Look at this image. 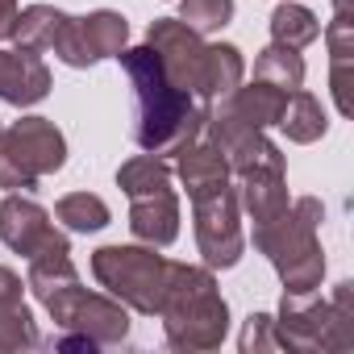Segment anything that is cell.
<instances>
[{
  "mask_svg": "<svg viewBox=\"0 0 354 354\" xmlns=\"http://www.w3.org/2000/svg\"><path fill=\"white\" fill-rule=\"evenodd\" d=\"M121 71L129 75V88H133V142L146 150V154H175L192 133L205 129V117H209V104H201L196 96H188L184 88H175L171 75L162 71L158 55L142 42V46H125L117 55Z\"/></svg>",
  "mask_w": 354,
  "mask_h": 354,
  "instance_id": "obj_1",
  "label": "cell"
},
{
  "mask_svg": "<svg viewBox=\"0 0 354 354\" xmlns=\"http://www.w3.org/2000/svg\"><path fill=\"white\" fill-rule=\"evenodd\" d=\"M26 288L38 296V304L63 333L84 337L92 350L121 346L129 337V308L109 292H88L71 263V250H46L30 259Z\"/></svg>",
  "mask_w": 354,
  "mask_h": 354,
  "instance_id": "obj_2",
  "label": "cell"
},
{
  "mask_svg": "<svg viewBox=\"0 0 354 354\" xmlns=\"http://www.w3.org/2000/svg\"><path fill=\"white\" fill-rule=\"evenodd\" d=\"M158 321L171 350L201 354L217 350L230 333V304L213 279V267L171 263V279L158 304Z\"/></svg>",
  "mask_w": 354,
  "mask_h": 354,
  "instance_id": "obj_3",
  "label": "cell"
},
{
  "mask_svg": "<svg viewBox=\"0 0 354 354\" xmlns=\"http://www.w3.org/2000/svg\"><path fill=\"white\" fill-rule=\"evenodd\" d=\"M321 201L317 196H300L292 201L275 221L254 230V250L271 259L283 292H317L325 279V250H321Z\"/></svg>",
  "mask_w": 354,
  "mask_h": 354,
  "instance_id": "obj_4",
  "label": "cell"
},
{
  "mask_svg": "<svg viewBox=\"0 0 354 354\" xmlns=\"http://www.w3.org/2000/svg\"><path fill=\"white\" fill-rule=\"evenodd\" d=\"M275 337L279 350L296 354H346L354 346V283L342 279L329 300L317 292H283L275 313Z\"/></svg>",
  "mask_w": 354,
  "mask_h": 354,
  "instance_id": "obj_5",
  "label": "cell"
},
{
  "mask_svg": "<svg viewBox=\"0 0 354 354\" xmlns=\"http://www.w3.org/2000/svg\"><path fill=\"white\" fill-rule=\"evenodd\" d=\"M67 138L50 117H21L0 129V188L5 192H34L46 175L63 171Z\"/></svg>",
  "mask_w": 354,
  "mask_h": 354,
  "instance_id": "obj_6",
  "label": "cell"
},
{
  "mask_svg": "<svg viewBox=\"0 0 354 354\" xmlns=\"http://www.w3.org/2000/svg\"><path fill=\"white\" fill-rule=\"evenodd\" d=\"M92 275L125 308L142 317H158V304L171 279V259L154 254V246L146 242L142 246H100L92 254Z\"/></svg>",
  "mask_w": 354,
  "mask_h": 354,
  "instance_id": "obj_7",
  "label": "cell"
},
{
  "mask_svg": "<svg viewBox=\"0 0 354 354\" xmlns=\"http://www.w3.org/2000/svg\"><path fill=\"white\" fill-rule=\"evenodd\" d=\"M192 230H196V250L205 259V267L213 271H230L242 263L246 254V234H242V205H238V188H217L209 196L192 201Z\"/></svg>",
  "mask_w": 354,
  "mask_h": 354,
  "instance_id": "obj_8",
  "label": "cell"
},
{
  "mask_svg": "<svg viewBox=\"0 0 354 354\" xmlns=\"http://www.w3.org/2000/svg\"><path fill=\"white\" fill-rule=\"evenodd\" d=\"M129 46V21L113 9H96L88 17H63L50 55H59V63L67 67H92L100 59H117Z\"/></svg>",
  "mask_w": 354,
  "mask_h": 354,
  "instance_id": "obj_9",
  "label": "cell"
},
{
  "mask_svg": "<svg viewBox=\"0 0 354 354\" xmlns=\"http://www.w3.org/2000/svg\"><path fill=\"white\" fill-rule=\"evenodd\" d=\"M0 242L21 259H38L46 250H71L59 221H50V213L21 192H9L0 201Z\"/></svg>",
  "mask_w": 354,
  "mask_h": 354,
  "instance_id": "obj_10",
  "label": "cell"
},
{
  "mask_svg": "<svg viewBox=\"0 0 354 354\" xmlns=\"http://www.w3.org/2000/svg\"><path fill=\"white\" fill-rule=\"evenodd\" d=\"M146 46L158 55V63H162V71L171 75L175 88H184L188 96H196L201 67H205V46H209L196 30H188L180 17H158L146 30Z\"/></svg>",
  "mask_w": 354,
  "mask_h": 354,
  "instance_id": "obj_11",
  "label": "cell"
},
{
  "mask_svg": "<svg viewBox=\"0 0 354 354\" xmlns=\"http://www.w3.org/2000/svg\"><path fill=\"white\" fill-rule=\"evenodd\" d=\"M205 121H209V117H205ZM171 158H175L171 171L180 175V184L188 188V201L209 196V192H217V188H225V184L234 180V175H230V162H225V150L209 138V129L192 133Z\"/></svg>",
  "mask_w": 354,
  "mask_h": 354,
  "instance_id": "obj_12",
  "label": "cell"
},
{
  "mask_svg": "<svg viewBox=\"0 0 354 354\" xmlns=\"http://www.w3.org/2000/svg\"><path fill=\"white\" fill-rule=\"evenodd\" d=\"M325 42H329V88L337 100L342 117H354V0H333V21L325 26Z\"/></svg>",
  "mask_w": 354,
  "mask_h": 354,
  "instance_id": "obj_13",
  "label": "cell"
},
{
  "mask_svg": "<svg viewBox=\"0 0 354 354\" xmlns=\"http://www.w3.org/2000/svg\"><path fill=\"white\" fill-rule=\"evenodd\" d=\"M50 96V67L34 50H0V100L13 109H30Z\"/></svg>",
  "mask_w": 354,
  "mask_h": 354,
  "instance_id": "obj_14",
  "label": "cell"
},
{
  "mask_svg": "<svg viewBox=\"0 0 354 354\" xmlns=\"http://www.w3.org/2000/svg\"><path fill=\"white\" fill-rule=\"evenodd\" d=\"M234 180H238V205L250 213L254 230L275 221L292 205V196H288V167H250V171L234 175Z\"/></svg>",
  "mask_w": 354,
  "mask_h": 354,
  "instance_id": "obj_15",
  "label": "cell"
},
{
  "mask_svg": "<svg viewBox=\"0 0 354 354\" xmlns=\"http://www.w3.org/2000/svg\"><path fill=\"white\" fill-rule=\"evenodd\" d=\"M283 100H288L283 88L254 80V84H238L234 92H225L213 113H221L225 121H238V125H246V129H267V125L279 121Z\"/></svg>",
  "mask_w": 354,
  "mask_h": 354,
  "instance_id": "obj_16",
  "label": "cell"
},
{
  "mask_svg": "<svg viewBox=\"0 0 354 354\" xmlns=\"http://www.w3.org/2000/svg\"><path fill=\"white\" fill-rule=\"evenodd\" d=\"M129 230L138 242L146 246H171L180 238V196L175 188L167 192H150V196H133L129 201Z\"/></svg>",
  "mask_w": 354,
  "mask_h": 354,
  "instance_id": "obj_17",
  "label": "cell"
},
{
  "mask_svg": "<svg viewBox=\"0 0 354 354\" xmlns=\"http://www.w3.org/2000/svg\"><path fill=\"white\" fill-rule=\"evenodd\" d=\"M246 80V59L234 42H209L205 46V67H201V84H196V100L213 104L225 92H234Z\"/></svg>",
  "mask_w": 354,
  "mask_h": 354,
  "instance_id": "obj_18",
  "label": "cell"
},
{
  "mask_svg": "<svg viewBox=\"0 0 354 354\" xmlns=\"http://www.w3.org/2000/svg\"><path fill=\"white\" fill-rule=\"evenodd\" d=\"M275 125L288 133V142H296V146H308V142L325 138V129H329V117H325V109H321V100H317L313 92L296 88V92H288V100H283V113H279V121H275Z\"/></svg>",
  "mask_w": 354,
  "mask_h": 354,
  "instance_id": "obj_19",
  "label": "cell"
},
{
  "mask_svg": "<svg viewBox=\"0 0 354 354\" xmlns=\"http://www.w3.org/2000/svg\"><path fill=\"white\" fill-rule=\"evenodd\" d=\"M171 180H175V171H171V162L158 158V154H133V158L121 162V171H117V188H121L129 201H133V196H150V192H167Z\"/></svg>",
  "mask_w": 354,
  "mask_h": 354,
  "instance_id": "obj_20",
  "label": "cell"
},
{
  "mask_svg": "<svg viewBox=\"0 0 354 354\" xmlns=\"http://www.w3.org/2000/svg\"><path fill=\"white\" fill-rule=\"evenodd\" d=\"M321 38V21L313 9L296 5V0H283V5H275L271 13V42L279 46H292V50H304Z\"/></svg>",
  "mask_w": 354,
  "mask_h": 354,
  "instance_id": "obj_21",
  "label": "cell"
},
{
  "mask_svg": "<svg viewBox=\"0 0 354 354\" xmlns=\"http://www.w3.org/2000/svg\"><path fill=\"white\" fill-rule=\"evenodd\" d=\"M63 17H67V13H63V9H55V5H30V9H21V13H17L13 42H17L21 50L46 55V50L55 46V34H59Z\"/></svg>",
  "mask_w": 354,
  "mask_h": 354,
  "instance_id": "obj_22",
  "label": "cell"
},
{
  "mask_svg": "<svg viewBox=\"0 0 354 354\" xmlns=\"http://www.w3.org/2000/svg\"><path fill=\"white\" fill-rule=\"evenodd\" d=\"M55 221L67 234H96V230H104L113 221V213H109V205L96 192H67L55 205Z\"/></svg>",
  "mask_w": 354,
  "mask_h": 354,
  "instance_id": "obj_23",
  "label": "cell"
},
{
  "mask_svg": "<svg viewBox=\"0 0 354 354\" xmlns=\"http://www.w3.org/2000/svg\"><path fill=\"white\" fill-rule=\"evenodd\" d=\"M254 80L275 84V88H283V92H296V88L304 84V59H300V50L271 42V46L259 50V59H254Z\"/></svg>",
  "mask_w": 354,
  "mask_h": 354,
  "instance_id": "obj_24",
  "label": "cell"
},
{
  "mask_svg": "<svg viewBox=\"0 0 354 354\" xmlns=\"http://www.w3.org/2000/svg\"><path fill=\"white\" fill-rule=\"evenodd\" d=\"M38 346H42V333H38V321L26 300L0 308V354H21V350H38Z\"/></svg>",
  "mask_w": 354,
  "mask_h": 354,
  "instance_id": "obj_25",
  "label": "cell"
},
{
  "mask_svg": "<svg viewBox=\"0 0 354 354\" xmlns=\"http://www.w3.org/2000/svg\"><path fill=\"white\" fill-rule=\"evenodd\" d=\"M180 21L209 38L234 21V0H180Z\"/></svg>",
  "mask_w": 354,
  "mask_h": 354,
  "instance_id": "obj_26",
  "label": "cell"
},
{
  "mask_svg": "<svg viewBox=\"0 0 354 354\" xmlns=\"http://www.w3.org/2000/svg\"><path fill=\"white\" fill-rule=\"evenodd\" d=\"M238 350H242V354H267V350H279L275 317H271V313H250V317H246V325H242Z\"/></svg>",
  "mask_w": 354,
  "mask_h": 354,
  "instance_id": "obj_27",
  "label": "cell"
},
{
  "mask_svg": "<svg viewBox=\"0 0 354 354\" xmlns=\"http://www.w3.org/2000/svg\"><path fill=\"white\" fill-rule=\"evenodd\" d=\"M21 292H26L21 275H17L13 267H0V308H9V304H21Z\"/></svg>",
  "mask_w": 354,
  "mask_h": 354,
  "instance_id": "obj_28",
  "label": "cell"
},
{
  "mask_svg": "<svg viewBox=\"0 0 354 354\" xmlns=\"http://www.w3.org/2000/svg\"><path fill=\"white\" fill-rule=\"evenodd\" d=\"M17 0H0V42L13 38V26H17Z\"/></svg>",
  "mask_w": 354,
  "mask_h": 354,
  "instance_id": "obj_29",
  "label": "cell"
},
{
  "mask_svg": "<svg viewBox=\"0 0 354 354\" xmlns=\"http://www.w3.org/2000/svg\"><path fill=\"white\" fill-rule=\"evenodd\" d=\"M0 129H5V125H0Z\"/></svg>",
  "mask_w": 354,
  "mask_h": 354,
  "instance_id": "obj_30",
  "label": "cell"
}]
</instances>
